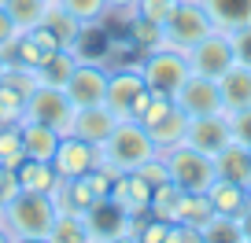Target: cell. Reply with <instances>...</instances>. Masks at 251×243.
I'll list each match as a JSON object with an SVG mask.
<instances>
[{
    "label": "cell",
    "instance_id": "cell-1",
    "mask_svg": "<svg viewBox=\"0 0 251 243\" xmlns=\"http://www.w3.org/2000/svg\"><path fill=\"white\" fill-rule=\"evenodd\" d=\"M155 155H159L155 140H151L148 129H144L141 122H133V118H122V122L111 129V136L100 144V166H107V170H115V173H137Z\"/></svg>",
    "mask_w": 251,
    "mask_h": 243
},
{
    "label": "cell",
    "instance_id": "cell-2",
    "mask_svg": "<svg viewBox=\"0 0 251 243\" xmlns=\"http://www.w3.org/2000/svg\"><path fill=\"white\" fill-rule=\"evenodd\" d=\"M55 218H59V206L45 192H26L23 188L4 206V225H8L11 240H48Z\"/></svg>",
    "mask_w": 251,
    "mask_h": 243
},
{
    "label": "cell",
    "instance_id": "cell-3",
    "mask_svg": "<svg viewBox=\"0 0 251 243\" xmlns=\"http://www.w3.org/2000/svg\"><path fill=\"white\" fill-rule=\"evenodd\" d=\"M159 155L166 158L170 180L181 184L185 192H207L214 180H218V173H214V158L203 155L200 148H192V144H174V148L159 151Z\"/></svg>",
    "mask_w": 251,
    "mask_h": 243
},
{
    "label": "cell",
    "instance_id": "cell-4",
    "mask_svg": "<svg viewBox=\"0 0 251 243\" xmlns=\"http://www.w3.org/2000/svg\"><path fill=\"white\" fill-rule=\"evenodd\" d=\"M141 70H144V85H148L151 92L174 100V92L185 85V78L192 74V66H188L185 52H177V48H170V44H159L141 59Z\"/></svg>",
    "mask_w": 251,
    "mask_h": 243
},
{
    "label": "cell",
    "instance_id": "cell-5",
    "mask_svg": "<svg viewBox=\"0 0 251 243\" xmlns=\"http://www.w3.org/2000/svg\"><path fill=\"white\" fill-rule=\"evenodd\" d=\"M211 30H214V22H211V15L203 11L200 0H177L174 11L163 22V44L177 48V52H188V48L200 44Z\"/></svg>",
    "mask_w": 251,
    "mask_h": 243
},
{
    "label": "cell",
    "instance_id": "cell-6",
    "mask_svg": "<svg viewBox=\"0 0 251 243\" xmlns=\"http://www.w3.org/2000/svg\"><path fill=\"white\" fill-rule=\"evenodd\" d=\"M23 118L41 122V126H52L59 136H67L71 133V122H74V103L59 85H37L30 96H26Z\"/></svg>",
    "mask_w": 251,
    "mask_h": 243
},
{
    "label": "cell",
    "instance_id": "cell-7",
    "mask_svg": "<svg viewBox=\"0 0 251 243\" xmlns=\"http://www.w3.org/2000/svg\"><path fill=\"white\" fill-rule=\"evenodd\" d=\"M185 55H188L192 74H203V78H214V81H218L222 74L236 63V59H233V44H229V33L226 30H211L200 44L188 48Z\"/></svg>",
    "mask_w": 251,
    "mask_h": 243
},
{
    "label": "cell",
    "instance_id": "cell-8",
    "mask_svg": "<svg viewBox=\"0 0 251 243\" xmlns=\"http://www.w3.org/2000/svg\"><path fill=\"white\" fill-rule=\"evenodd\" d=\"M144 70H141V63H126V66H115L111 70V78H107V107H111V114L122 122V118H133V107H137V100H141V92H144Z\"/></svg>",
    "mask_w": 251,
    "mask_h": 243
},
{
    "label": "cell",
    "instance_id": "cell-9",
    "mask_svg": "<svg viewBox=\"0 0 251 243\" xmlns=\"http://www.w3.org/2000/svg\"><path fill=\"white\" fill-rule=\"evenodd\" d=\"M174 103H177L188 118H200V114H226V103H222L218 81H214V78H203V74H188L185 85L174 92Z\"/></svg>",
    "mask_w": 251,
    "mask_h": 243
},
{
    "label": "cell",
    "instance_id": "cell-10",
    "mask_svg": "<svg viewBox=\"0 0 251 243\" xmlns=\"http://www.w3.org/2000/svg\"><path fill=\"white\" fill-rule=\"evenodd\" d=\"M107 78H111L107 66L78 59V66H74V74L67 78L63 92L71 96L74 107H96V103H107Z\"/></svg>",
    "mask_w": 251,
    "mask_h": 243
},
{
    "label": "cell",
    "instance_id": "cell-11",
    "mask_svg": "<svg viewBox=\"0 0 251 243\" xmlns=\"http://www.w3.org/2000/svg\"><path fill=\"white\" fill-rule=\"evenodd\" d=\"M52 166H55V173H59V180L85 177L89 170L100 166V148L89 144V140H81V136H74V133H67V136H59V148H55V155H52Z\"/></svg>",
    "mask_w": 251,
    "mask_h": 243
},
{
    "label": "cell",
    "instance_id": "cell-12",
    "mask_svg": "<svg viewBox=\"0 0 251 243\" xmlns=\"http://www.w3.org/2000/svg\"><path fill=\"white\" fill-rule=\"evenodd\" d=\"M229 140H233V129H229V118H226V114H200V118H188L185 144L200 148L203 155L214 158Z\"/></svg>",
    "mask_w": 251,
    "mask_h": 243
},
{
    "label": "cell",
    "instance_id": "cell-13",
    "mask_svg": "<svg viewBox=\"0 0 251 243\" xmlns=\"http://www.w3.org/2000/svg\"><path fill=\"white\" fill-rule=\"evenodd\" d=\"M115 126H118V118L111 114L107 103H96V107H74L71 133L81 136V140H89V144H96V148L111 136V129H115Z\"/></svg>",
    "mask_w": 251,
    "mask_h": 243
},
{
    "label": "cell",
    "instance_id": "cell-14",
    "mask_svg": "<svg viewBox=\"0 0 251 243\" xmlns=\"http://www.w3.org/2000/svg\"><path fill=\"white\" fill-rule=\"evenodd\" d=\"M111 199H115L126 214H137V218H141L151 206V184L141 173H118L115 184H111Z\"/></svg>",
    "mask_w": 251,
    "mask_h": 243
},
{
    "label": "cell",
    "instance_id": "cell-15",
    "mask_svg": "<svg viewBox=\"0 0 251 243\" xmlns=\"http://www.w3.org/2000/svg\"><path fill=\"white\" fill-rule=\"evenodd\" d=\"M214 173H218L222 180H236V184L248 188L251 184V148L240 144V140H229L226 148L214 155Z\"/></svg>",
    "mask_w": 251,
    "mask_h": 243
},
{
    "label": "cell",
    "instance_id": "cell-16",
    "mask_svg": "<svg viewBox=\"0 0 251 243\" xmlns=\"http://www.w3.org/2000/svg\"><path fill=\"white\" fill-rule=\"evenodd\" d=\"M148 136L155 140V148L159 151H166V148H174V144H185V133H188V114L174 103L170 110H163V114L155 118V122H148Z\"/></svg>",
    "mask_w": 251,
    "mask_h": 243
},
{
    "label": "cell",
    "instance_id": "cell-17",
    "mask_svg": "<svg viewBox=\"0 0 251 243\" xmlns=\"http://www.w3.org/2000/svg\"><path fill=\"white\" fill-rule=\"evenodd\" d=\"M52 199H55V206H59V214H85L100 196L93 192L89 177H71V180H59V184H55Z\"/></svg>",
    "mask_w": 251,
    "mask_h": 243
},
{
    "label": "cell",
    "instance_id": "cell-18",
    "mask_svg": "<svg viewBox=\"0 0 251 243\" xmlns=\"http://www.w3.org/2000/svg\"><path fill=\"white\" fill-rule=\"evenodd\" d=\"M218 88H222V103H226V110L251 107V66L233 63V66L218 78Z\"/></svg>",
    "mask_w": 251,
    "mask_h": 243
},
{
    "label": "cell",
    "instance_id": "cell-19",
    "mask_svg": "<svg viewBox=\"0 0 251 243\" xmlns=\"http://www.w3.org/2000/svg\"><path fill=\"white\" fill-rule=\"evenodd\" d=\"M81 55L74 52V48H52V52L41 55V63H37V78L41 85H67V78L74 74V66H78Z\"/></svg>",
    "mask_w": 251,
    "mask_h": 243
},
{
    "label": "cell",
    "instance_id": "cell-20",
    "mask_svg": "<svg viewBox=\"0 0 251 243\" xmlns=\"http://www.w3.org/2000/svg\"><path fill=\"white\" fill-rule=\"evenodd\" d=\"M203 11L211 15L214 30H240L251 22V0H200Z\"/></svg>",
    "mask_w": 251,
    "mask_h": 243
},
{
    "label": "cell",
    "instance_id": "cell-21",
    "mask_svg": "<svg viewBox=\"0 0 251 243\" xmlns=\"http://www.w3.org/2000/svg\"><path fill=\"white\" fill-rule=\"evenodd\" d=\"M15 173H19V188H26V192H45V196H52L55 184H59L55 166L45 162V158H23V162L15 166Z\"/></svg>",
    "mask_w": 251,
    "mask_h": 243
},
{
    "label": "cell",
    "instance_id": "cell-22",
    "mask_svg": "<svg viewBox=\"0 0 251 243\" xmlns=\"http://www.w3.org/2000/svg\"><path fill=\"white\" fill-rule=\"evenodd\" d=\"M41 26H48V30H52V37L59 41V48H74V52H78V41H81V33H85V26H81L71 11L63 8L59 0H55V4H48L45 22H41Z\"/></svg>",
    "mask_w": 251,
    "mask_h": 243
},
{
    "label": "cell",
    "instance_id": "cell-23",
    "mask_svg": "<svg viewBox=\"0 0 251 243\" xmlns=\"http://www.w3.org/2000/svg\"><path fill=\"white\" fill-rule=\"evenodd\" d=\"M19 126H23V148H26V158H45V162H52L55 148H59V133H55L52 126L30 122V118H23Z\"/></svg>",
    "mask_w": 251,
    "mask_h": 243
},
{
    "label": "cell",
    "instance_id": "cell-24",
    "mask_svg": "<svg viewBox=\"0 0 251 243\" xmlns=\"http://www.w3.org/2000/svg\"><path fill=\"white\" fill-rule=\"evenodd\" d=\"M207 196H211V206L218 214H240L244 206L251 203V196H248L244 184H236V180H222V177L207 188Z\"/></svg>",
    "mask_w": 251,
    "mask_h": 243
},
{
    "label": "cell",
    "instance_id": "cell-25",
    "mask_svg": "<svg viewBox=\"0 0 251 243\" xmlns=\"http://www.w3.org/2000/svg\"><path fill=\"white\" fill-rule=\"evenodd\" d=\"M181 203H185V188L166 180L159 188H151V206L148 214L151 218H163V221H181Z\"/></svg>",
    "mask_w": 251,
    "mask_h": 243
},
{
    "label": "cell",
    "instance_id": "cell-26",
    "mask_svg": "<svg viewBox=\"0 0 251 243\" xmlns=\"http://www.w3.org/2000/svg\"><path fill=\"white\" fill-rule=\"evenodd\" d=\"M4 11H8L15 33H30V30H37V26L45 22L48 4L45 0H4Z\"/></svg>",
    "mask_w": 251,
    "mask_h": 243
},
{
    "label": "cell",
    "instance_id": "cell-27",
    "mask_svg": "<svg viewBox=\"0 0 251 243\" xmlns=\"http://www.w3.org/2000/svg\"><path fill=\"white\" fill-rule=\"evenodd\" d=\"M23 158H26V148H23V126H19V122H11V126H0V166H11V170H15Z\"/></svg>",
    "mask_w": 251,
    "mask_h": 243
},
{
    "label": "cell",
    "instance_id": "cell-28",
    "mask_svg": "<svg viewBox=\"0 0 251 243\" xmlns=\"http://www.w3.org/2000/svg\"><path fill=\"white\" fill-rule=\"evenodd\" d=\"M63 8L71 11L74 19H78L81 26H85V30H93V26H100L103 19L111 15L107 11V0H59Z\"/></svg>",
    "mask_w": 251,
    "mask_h": 243
},
{
    "label": "cell",
    "instance_id": "cell-29",
    "mask_svg": "<svg viewBox=\"0 0 251 243\" xmlns=\"http://www.w3.org/2000/svg\"><path fill=\"white\" fill-rule=\"evenodd\" d=\"M200 240H240V225H236V214H218L200 225Z\"/></svg>",
    "mask_w": 251,
    "mask_h": 243
},
{
    "label": "cell",
    "instance_id": "cell-30",
    "mask_svg": "<svg viewBox=\"0 0 251 243\" xmlns=\"http://www.w3.org/2000/svg\"><path fill=\"white\" fill-rule=\"evenodd\" d=\"M129 41H133L137 48H144V52H151V48L163 44V26L144 19V15H133L129 19Z\"/></svg>",
    "mask_w": 251,
    "mask_h": 243
},
{
    "label": "cell",
    "instance_id": "cell-31",
    "mask_svg": "<svg viewBox=\"0 0 251 243\" xmlns=\"http://www.w3.org/2000/svg\"><path fill=\"white\" fill-rule=\"evenodd\" d=\"M48 240L55 243H74V240H89V228H85V218L81 214H59L48 232Z\"/></svg>",
    "mask_w": 251,
    "mask_h": 243
},
{
    "label": "cell",
    "instance_id": "cell-32",
    "mask_svg": "<svg viewBox=\"0 0 251 243\" xmlns=\"http://www.w3.org/2000/svg\"><path fill=\"white\" fill-rule=\"evenodd\" d=\"M23 107H26V96L19 88H11L8 81H0V126L23 122Z\"/></svg>",
    "mask_w": 251,
    "mask_h": 243
},
{
    "label": "cell",
    "instance_id": "cell-33",
    "mask_svg": "<svg viewBox=\"0 0 251 243\" xmlns=\"http://www.w3.org/2000/svg\"><path fill=\"white\" fill-rule=\"evenodd\" d=\"M229 44H233V59L240 66H251V22L240 30H229Z\"/></svg>",
    "mask_w": 251,
    "mask_h": 243
},
{
    "label": "cell",
    "instance_id": "cell-34",
    "mask_svg": "<svg viewBox=\"0 0 251 243\" xmlns=\"http://www.w3.org/2000/svg\"><path fill=\"white\" fill-rule=\"evenodd\" d=\"M226 118H229V129H233V140H240V144L251 148V107L226 110Z\"/></svg>",
    "mask_w": 251,
    "mask_h": 243
},
{
    "label": "cell",
    "instance_id": "cell-35",
    "mask_svg": "<svg viewBox=\"0 0 251 243\" xmlns=\"http://www.w3.org/2000/svg\"><path fill=\"white\" fill-rule=\"evenodd\" d=\"M174 4H177V0H137V15H144V19L163 26L166 15L174 11Z\"/></svg>",
    "mask_w": 251,
    "mask_h": 243
},
{
    "label": "cell",
    "instance_id": "cell-36",
    "mask_svg": "<svg viewBox=\"0 0 251 243\" xmlns=\"http://www.w3.org/2000/svg\"><path fill=\"white\" fill-rule=\"evenodd\" d=\"M137 173H141V177L148 180L151 188H159V184H166V180H170V170H166V158H163V155L148 158V162H144V166H141Z\"/></svg>",
    "mask_w": 251,
    "mask_h": 243
},
{
    "label": "cell",
    "instance_id": "cell-37",
    "mask_svg": "<svg viewBox=\"0 0 251 243\" xmlns=\"http://www.w3.org/2000/svg\"><path fill=\"white\" fill-rule=\"evenodd\" d=\"M166 232H170V221H163V218H148V214H144V221H141V236H137V240H144V243H163V240H166Z\"/></svg>",
    "mask_w": 251,
    "mask_h": 243
},
{
    "label": "cell",
    "instance_id": "cell-38",
    "mask_svg": "<svg viewBox=\"0 0 251 243\" xmlns=\"http://www.w3.org/2000/svg\"><path fill=\"white\" fill-rule=\"evenodd\" d=\"M19 192H23V188H19V173L11 170V166H0V203L8 206Z\"/></svg>",
    "mask_w": 251,
    "mask_h": 243
},
{
    "label": "cell",
    "instance_id": "cell-39",
    "mask_svg": "<svg viewBox=\"0 0 251 243\" xmlns=\"http://www.w3.org/2000/svg\"><path fill=\"white\" fill-rule=\"evenodd\" d=\"M15 26H11V19H8V11H4V4H0V52H8L11 44H15Z\"/></svg>",
    "mask_w": 251,
    "mask_h": 243
},
{
    "label": "cell",
    "instance_id": "cell-40",
    "mask_svg": "<svg viewBox=\"0 0 251 243\" xmlns=\"http://www.w3.org/2000/svg\"><path fill=\"white\" fill-rule=\"evenodd\" d=\"M107 11H118V15L129 22L137 15V0H107Z\"/></svg>",
    "mask_w": 251,
    "mask_h": 243
},
{
    "label": "cell",
    "instance_id": "cell-41",
    "mask_svg": "<svg viewBox=\"0 0 251 243\" xmlns=\"http://www.w3.org/2000/svg\"><path fill=\"white\" fill-rule=\"evenodd\" d=\"M236 225H240V240H244V243H251V203L244 206L240 214H236Z\"/></svg>",
    "mask_w": 251,
    "mask_h": 243
},
{
    "label": "cell",
    "instance_id": "cell-42",
    "mask_svg": "<svg viewBox=\"0 0 251 243\" xmlns=\"http://www.w3.org/2000/svg\"><path fill=\"white\" fill-rule=\"evenodd\" d=\"M4 74H8V55L0 52V81H4Z\"/></svg>",
    "mask_w": 251,
    "mask_h": 243
},
{
    "label": "cell",
    "instance_id": "cell-43",
    "mask_svg": "<svg viewBox=\"0 0 251 243\" xmlns=\"http://www.w3.org/2000/svg\"><path fill=\"white\" fill-rule=\"evenodd\" d=\"M8 240H11V232H8V225L0 221V243H8Z\"/></svg>",
    "mask_w": 251,
    "mask_h": 243
},
{
    "label": "cell",
    "instance_id": "cell-44",
    "mask_svg": "<svg viewBox=\"0 0 251 243\" xmlns=\"http://www.w3.org/2000/svg\"><path fill=\"white\" fill-rule=\"evenodd\" d=\"M0 221H4V203H0Z\"/></svg>",
    "mask_w": 251,
    "mask_h": 243
},
{
    "label": "cell",
    "instance_id": "cell-45",
    "mask_svg": "<svg viewBox=\"0 0 251 243\" xmlns=\"http://www.w3.org/2000/svg\"><path fill=\"white\" fill-rule=\"evenodd\" d=\"M45 4H55V0H45Z\"/></svg>",
    "mask_w": 251,
    "mask_h": 243
},
{
    "label": "cell",
    "instance_id": "cell-46",
    "mask_svg": "<svg viewBox=\"0 0 251 243\" xmlns=\"http://www.w3.org/2000/svg\"><path fill=\"white\" fill-rule=\"evenodd\" d=\"M0 4H4V0H0Z\"/></svg>",
    "mask_w": 251,
    "mask_h": 243
}]
</instances>
